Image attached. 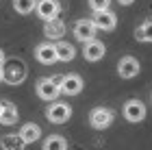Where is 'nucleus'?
I'll return each instance as SVG.
<instances>
[{"mask_svg": "<svg viewBox=\"0 0 152 150\" xmlns=\"http://www.w3.org/2000/svg\"><path fill=\"white\" fill-rule=\"evenodd\" d=\"M135 39L143 44H152V18L143 20V22L135 29Z\"/></svg>", "mask_w": 152, "mask_h": 150, "instance_id": "obj_16", "label": "nucleus"}, {"mask_svg": "<svg viewBox=\"0 0 152 150\" xmlns=\"http://www.w3.org/2000/svg\"><path fill=\"white\" fill-rule=\"evenodd\" d=\"M2 111H4V102H0V115H2Z\"/></svg>", "mask_w": 152, "mask_h": 150, "instance_id": "obj_25", "label": "nucleus"}, {"mask_svg": "<svg viewBox=\"0 0 152 150\" xmlns=\"http://www.w3.org/2000/svg\"><path fill=\"white\" fill-rule=\"evenodd\" d=\"M35 91L41 100L46 102H54L61 96V87H59V78H39L35 85Z\"/></svg>", "mask_w": 152, "mask_h": 150, "instance_id": "obj_3", "label": "nucleus"}, {"mask_svg": "<svg viewBox=\"0 0 152 150\" xmlns=\"http://www.w3.org/2000/svg\"><path fill=\"white\" fill-rule=\"evenodd\" d=\"M2 72H4V83H9V85H22L26 76H28L26 63L22 59H9L2 65Z\"/></svg>", "mask_w": 152, "mask_h": 150, "instance_id": "obj_1", "label": "nucleus"}, {"mask_svg": "<svg viewBox=\"0 0 152 150\" xmlns=\"http://www.w3.org/2000/svg\"><path fill=\"white\" fill-rule=\"evenodd\" d=\"M124 118H126V122H130V124H139V122L146 120V105H143L141 100H137V98H130L124 102Z\"/></svg>", "mask_w": 152, "mask_h": 150, "instance_id": "obj_5", "label": "nucleus"}, {"mask_svg": "<svg viewBox=\"0 0 152 150\" xmlns=\"http://www.w3.org/2000/svg\"><path fill=\"white\" fill-rule=\"evenodd\" d=\"M65 31H67V26H65V22L61 18H54V20H50V22H44V35L48 37V39H59L65 35Z\"/></svg>", "mask_w": 152, "mask_h": 150, "instance_id": "obj_13", "label": "nucleus"}, {"mask_svg": "<svg viewBox=\"0 0 152 150\" xmlns=\"http://www.w3.org/2000/svg\"><path fill=\"white\" fill-rule=\"evenodd\" d=\"M20 135H22V139L26 141V144H35V141L41 139V128L35 124V122H28V124H22Z\"/></svg>", "mask_w": 152, "mask_h": 150, "instance_id": "obj_15", "label": "nucleus"}, {"mask_svg": "<svg viewBox=\"0 0 152 150\" xmlns=\"http://www.w3.org/2000/svg\"><path fill=\"white\" fill-rule=\"evenodd\" d=\"M91 22L96 24L98 31H115L117 26V15L109 9V11H98L91 15Z\"/></svg>", "mask_w": 152, "mask_h": 150, "instance_id": "obj_10", "label": "nucleus"}, {"mask_svg": "<svg viewBox=\"0 0 152 150\" xmlns=\"http://www.w3.org/2000/svg\"><path fill=\"white\" fill-rule=\"evenodd\" d=\"M109 7H111V0H89V9H91L94 13L109 11Z\"/></svg>", "mask_w": 152, "mask_h": 150, "instance_id": "obj_21", "label": "nucleus"}, {"mask_svg": "<svg viewBox=\"0 0 152 150\" xmlns=\"http://www.w3.org/2000/svg\"><path fill=\"white\" fill-rule=\"evenodd\" d=\"M35 59L39 61V63H44V65H50V63H54V61H59V57H57V46L50 44V42L37 44L35 46Z\"/></svg>", "mask_w": 152, "mask_h": 150, "instance_id": "obj_11", "label": "nucleus"}, {"mask_svg": "<svg viewBox=\"0 0 152 150\" xmlns=\"http://www.w3.org/2000/svg\"><path fill=\"white\" fill-rule=\"evenodd\" d=\"M7 63V57H4V50L0 48V65H4Z\"/></svg>", "mask_w": 152, "mask_h": 150, "instance_id": "obj_23", "label": "nucleus"}, {"mask_svg": "<svg viewBox=\"0 0 152 150\" xmlns=\"http://www.w3.org/2000/svg\"><path fill=\"white\" fill-rule=\"evenodd\" d=\"M113 122H115V111L109 107H96L89 113V126L96 131H107Z\"/></svg>", "mask_w": 152, "mask_h": 150, "instance_id": "obj_2", "label": "nucleus"}, {"mask_svg": "<svg viewBox=\"0 0 152 150\" xmlns=\"http://www.w3.org/2000/svg\"><path fill=\"white\" fill-rule=\"evenodd\" d=\"M13 9L20 15H28L37 9V0H13Z\"/></svg>", "mask_w": 152, "mask_h": 150, "instance_id": "obj_20", "label": "nucleus"}, {"mask_svg": "<svg viewBox=\"0 0 152 150\" xmlns=\"http://www.w3.org/2000/svg\"><path fill=\"white\" fill-rule=\"evenodd\" d=\"M59 87H61V94H65V96H78L85 83L78 74H65V76L59 78Z\"/></svg>", "mask_w": 152, "mask_h": 150, "instance_id": "obj_8", "label": "nucleus"}, {"mask_svg": "<svg viewBox=\"0 0 152 150\" xmlns=\"http://www.w3.org/2000/svg\"><path fill=\"white\" fill-rule=\"evenodd\" d=\"M41 150H67V139L63 135H48L41 144Z\"/></svg>", "mask_w": 152, "mask_h": 150, "instance_id": "obj_17", "label": "nucleus"}, {"mask_svg": "<svg viewBox=\"0 0 152 150\" xmlns=\"http://www.w3.org/2000/svg\"><path fill=\"white\" fill-rule=\"evenodd\" d=\"M0 80H4V72H2V65H0Z\"/></svg>", "mask_w": 152, "mask_h": 150, "instance_id": "obj_24", "label": "nucleus"}, {"mask_svg": "<svg viewBox=\"0 0 152 150\" xmlns=\"http://www.w3.org/2000/svg\"><path fill=\"white\" fill-rule=\"evenodd\" d=\"M37 18H41L44 22H50V20L59 18L61 13V2L59 0H37Z\"/></svg>", "mask_w": 152, "mask_h": 150, "instance_id": "obj_9", "label": "nucleus"}, {"mask_svg": "<svg viewBox=\"0 0 152 150\" xmlns=\"http://www.w3.org/2000/svg\"><path fill=\"white\" fill-rule=\"evenodd\" d=\"M104 54H107V48H104L102 42H98V39H91V42L83 44V57H85V61H89V63L100 61Z\"/></svg>", "mask_w": 152, "mask_h": 150, "instance_id": "obj_12", "label": "nucleus"}, {"mask_svg": "<svg viewBox=\"0 0 152 150\" xmlns=\"http://www.w3.org/2000/svg\"><path fill=\"white\" fill-rule=\"evenodd\" d=\"M117 2H120L122 7H130V4H133V2H135V0H117Z\"/></svg>", "mask_w": 152, "mask_h": 150, "instance_id": "obj_22", "label": "nucleus"}, {"mask_svg": "<svg viewBox=\"0 0 152 150\" xmlns=\"http://www.w3.org/2000/svg\"><path fill=\"white\" fill-rule=\"evenodd\" d=\"M54 46H57V57H59V61H63V63H70V61H74L76 48H74L72 44H67V42H57Z\"/></svg>", "mask_w": 152, "mask_h": 150, "instance_id": "obj_18", "label": "nucleus"}, {"mask_svg": "<svg viewBox=\"0 0 152 150\" xmlns=\"http://www.w3.org/2000/svg\"><path fill=\"white\" fill-rule=\"evenodd\" d=\"M70 115H72V107L63 100H54L52 105H48V109H46V118H48V122H52V124H63V122L70 120Z\"/></svg>", "mask_w": 152, "mask_h": 150, "instance_id": "obj_4", "label": "nucleus"}, {"mask_svg": "<svg viewBox=\"0 0 152 150\" xmlns=\"http://www.w3.org/2000/svg\"><path fill=\"white\" fill-rule=\"evenodd\" d=\"M15 122H18V109H15V105L4 102V111H2V115H0V124L11 126V124H15Z\"/></svg>", "mask_w": 152, "mask_h": 150, "instance_id": "obj_19", "label": "nucleus"}, {"mask_svg": "<svg viewBox=\"0 0 152 150\" xmlns=\"http://www.w3.org/2000/svg\"><path fill=\"white\" fill-rule=\"evenodd\" d=\"M26 141L22 139L20 133H7L0 137V148L2 150H26Z\"/></svg>", "mask_w": 152, "mask_h": 150, "instance_id": "obj_14", "label": "nucleus"}, {"mask_svg": "<svg viewBox=\"0 0 152 150\" xmlns=\"http://www.w3.org/2000/svg\"><path fill=\"white\" fill-rule=\"evenodd\" d=\"M141 72V65H139V61H137L135 57H130V54H124V57L117 61V74H120L122 78H135L137 74Z\"/></svg>", "mask_w": 152, "mask_h": 150, "instance_id": "obj_7", "label": "nucleus"}, {"mask_svg": "<svg viewBox=\"0 0 152 150\" xmlns=\"http://www.w3.org/2000/svg\"><path fill=\"white\" fill-rule=\"evenodd\" d=\"M96 24L91 22V18H83V20H76L74 26H72V33H74V37L78 39L80 44H87V42H91V39H96Z\"/></svg>", "mask_w": 152, "mask_h": 150, "instance_id": "obj_6", "label": "nucleus"}]
</instances>
